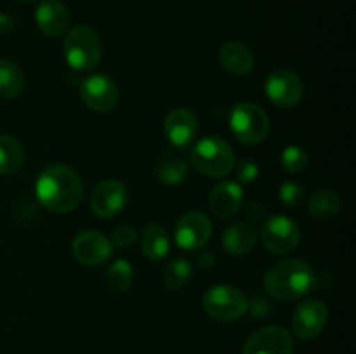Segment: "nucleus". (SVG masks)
Listing matches in <instances>:
<instances>
[{
  "label": "nucleus",
  "mask_w": 356,
  "mask_h": 354,
  "mask_svg": "<svg viewBox=\"0 0 356 354\" xmlns=\"http://www.w3.org/2000/svg\"><path fill=\"white\" fill-rule=\"evenodd\" d=\"M38 201L56 214L75 210L83 198V184L70 167L51 165L35 183Z\"/></svg>",
  "instance_id": "nucleus-1"
},
{
  "label": "nucleus",
  "mask_w": 356,
  "mask_h": 354,
  "mask_svg": "<svg viewBox=\"0 0 356 354\" xmlns=\"http://www.w3.org/2000/svg\"><path fill=\"white\" fill-rule=\"evenodd\" d=\"M315 283L312 266L301 259L280 260L268 269L264 288L275 301H296L308 294Z\"/></svg>",
  "instance_id": "nucleus-2"
},
{
  "label": "nucleus",
  "mask_w": 356,
  "mask_h": 354,
  "mask_svg": "<svg viewBox=\"0 0 356 354\" xmlns=\"http://www.w3.org/2000/svg\"><path fill=\"white\" fill-rule=\"evenodd\" d=\"M191 165L209 177H225L235 167V153L222 139L205 137L191 151Z\"/></svg>",
  "instance_id": "nucleus-3"
},
{
  "label": "nucleus",
  "mask_w": 356,
  "mask_h": 354,
  "mask_svg": "<svg viewBox=\"0 0 356 354\" xmlns=\"http://www.w3.org/2000/svg\"><path fill=\"white\" fill-rule=\"evenodd\" d=\"M65 59L73 69H92L101 59V40L87 24L72 28L65 38Z\"/></svg>",
  "instance_id": "nucleus-4"
},
{
  "label": "nucleus",
  "mask_w": 356,
  "mask_h": 354,
  "mask_svg": "<svg viewBox=\"0 0 356 354\" xmlns=\"http://www.w3.org/2000/svg\"><path fill=\"white\" fill-rule=\"evenodd\" d=\"M229 128L243 144H259L268 137L270 118L257 104L240 103L229 113Z\"/></svg>",
  "instance_id": "nucleus-5"
},
{
  "label": "nucleus",
  "mask_w": 356,
  "mask_h": 354,
  "mask_svg": "<svg viewBox=\"0 0 356 354\" xmlns=\"http://www.w3.org/2000/svg\"><path fill=\"white\" fill-rule=\"evenodd\" d=\"M204 309L212 319L221 323L238 321L249 311V301L242 290L232 285H216L204 295Z\"/></svg>",
  "instance_id": "nucleus-6"
},
{
  "label": "nucleus",
  "mask_w": 356,
  "mask_h": 354,
  "mask_svg": "<svg viewBox=\"0 0 356 354\" xmlns=\"http://www.w3.org/2000/svg\"><path fill=\"white\" fill-rule=\"evenodd\" d=\"M261 239L266 250L273 253H287L301 242V229L287 215H275L266 219L261 229Z\"/></svg>",
  "instance_id": "nucleus-7"
},
{
  "label": "nucleus",
  "mask_w": 356,
  "mask_h": 354,
  "mask_svg": "<svg viewBox=\"0 0 356 354\" xmlns=\"http://www.w3.org/2000/svg\"><path fill=\"white\" fill-rule=\"evenodd\" d=\"M329 321V307L318 298H309L296 307L292 328L301 340H313L323 332Z\"/></svg>",
  "instance_id": "nucleus-8"
},
{
  "label": "nucleus",
  "mask_w": 356,
  "mask_h": 354,
  "mask_svg": "<svg viewBox=\"0 0 356 354\" xmlns=\"http://www.w3.org/2000/svg\"><path fill=\"white\" fill-rule=\"evenodd\" d=\"M212 236V222L204 212H186L176 222L174 238L183 250H198L207 245Z\"/></svg>",
  "instance_id": "nucleus-9"
},
{
  "label": "nucleus",
  "mask_w": 356,
  "mask_h": 354,
  "mask_svg": "<svg viewBox=\"0 0 356 354\" xmlns=\"http://www.w3.org/2000/svg\"><path fill=\"white\" fill-rule=\"evenodd\" d=\"M266 96L275 106L294 108L302 99V82L291 69H275L266 78Z\"/></svg>",
  "instance_id": "nucleus-10"
},
{
  "label": "nucleus",
  "mask_w": 356,
  "mask_h": 354,
  "mask_svg": "<svg viewBox=\"0 0 356 354\" xmlns=\"http://www.w3.org/2000/svg\"><path fill=\"white\" fill-rule=\"evenodd\" d=\"M82 101L94 111L108 113L118 103V89L113 80L106 75H90L80 85Z\"/></svg>",
  "instance_id": "nucleus-11"
},
{
  "label": "nucleus",
  "mask_w": 356,
  "mask_h": 354,
  "mask_svg": "<svg viewBox=\"0 0 356 354\" xmlns=\"http://www.w3.org/2000/svg\"><path fill=\"white\" fill-rule=\"evenodd\" d=\"M294 342L291 333L277 325L264 326L250 335L243 347V354H292Z\"/></svg>",
  "instance_id": "nucleus-12"
},
{
  "label": "nucleus",
  "mask_w": 356,
  "mask_h": 354,
  "mask_svg": "<svg viewBox=\"0 0 356 354\" xmlns=\"http://www.w3.org/2000/svg\"><path fill=\"white\" fill-rule=\"evenodd\" d=\"M72 252L79 262L86 266H101L113 253V245L97 231H82L73 238Z\"/></svg>",
  "instance_id": "nucleus-13"
},
{
  "label": "nucleus",
  "mask_w": 356,
  "mask_h": 354,
  "mask_svg": "<svg viewBox=\"0 0 356 354\" xmlns=\"http://www.w3.org/2000/svg\"><path fill=\"white\" fill-rule=\"evenodd\" d=\"M127 187L120 180L108 179L97 184L90 196V208L101 219L115 217L127 205Z\"/></svg>",
  "instance_id": "nucleus-14"
},
{
  "label": "nucleus",
  "mask_w": 356,
  "mask_h": 354,
  "mask_svg": "<svg viewBox=\"0 0 356 354\" xmlns=\"http://www.w3.org/2000/svg\"><path fill=\"white\" fill-rule=\"evenodd\" d=\"M163 130H165V135L170 141V144L176 146V148H184L197 135V117L190 110H186V108H176V110H172L167 115Z\"/></svg>",
  "instance_id": "nucleus-15"
},
{
  "label": "nucleus",
  "mask_w": 356,
  "mask_h": 354,
  "mask_svg": "<svg viewBox=\"0 0 356 354\" xmlns=\"http://www.w3.org/2000/svg\"><path fill=\"white\" fill-rule=\"evenodd\" d=\"M35 21L40 31L47 37H59L68 30V9L58 0H44L35 10Z\"/></svg>",
  "instance_id": "nucleus-16"
},
{
  "label": "nucleus",
  "mask_w": 356,
  "mask_h": 354,
  "mask_svg": "<svg viewBox=\"0 0 356 354\" xmlns=\"http://www.w3.org/2000/svg\"><path fill=\"white\" fill-rule=\"evenodd\" d=\"M242 187L236 183H229V180L218 184L211 191V196H209L211 210L214 212V215L221 219H228L235 215L240 210V207H242Z\"/></svg>",
  "instance_id": "nucleus-17"
},
{
  "label": "nucleus",
  "mask_w": 356,
  "mask_h": 354,
  "mask_svg": "<svg viewBox=\"0 0 356 354\" xmlns=\"http://www.w3.org/2000/svg\"><path fill=\"white\" fill-rule=\"evenodd\" d=\"M222 68L235 76L249 75L254 68V54L240 42H229L219 52Z\"/></svg>",
  "instance_id": "nucleus-18"
},
{
  "label": "nucleus",
  "mask_w": 356,
  "mask_h": 354,
  "mask_svg": "<svg viewBox=\"0 0 356 354\" xmlns=\"http://www.w3.org/2000/svg\"><path fill=\"white\" fill-rule=\"evenodd\" d=\"M257 233L247 222H235L222 235V246L232 255H245L256 246Z\"/></svg>",
  "instance_id": "nucleus-19"
},
{
  "label": "nucleus",
  "mask_w": 356,
  "mask_h": 354,
  "mask_svg": "<svg viewBox=\"0 0 356 354\" xmlns=\"http://www.w3.org/2000/svg\"><path fill=\"white\" fill-rule=\"evenodd\" d=\"M141 250L145 253L146 259L162 260L169 252V236H167L165 229L159 224L146 226L141 236Z\"/></svg>",
  "instance_id": "nucleus-20"
},
{
  "label": "nucleus",
  "mask_w": 356,
  "mask_h": 354,
  "mask_svg": "<svg viewBox=\"0 0 356 354\" xmlns=\"http://www.w3.org/2000/svg\"><path fill=\"white\" fill-rule=\"evenodd\" d=\"M24 151L13 135H0V174L13 176L23 167Z\"/></svg>",
  "instance_id": "nucleus-21"
},
{
  "label": "nucleus",
  "mask_w": 356,
  "mask_h": 354,
  "mask_svg": "<svg viewBox=\"0 0 356 354\" xmlns=\"http://www.w3.org/2000/svg\"><path fill=\"white\" fill-rule=\"evenodd\" d=\"M24 87V75L10 59H0V97L14 99Z\"/></svg>",
  "instance_id": "nucleus-22"
},
{
  "label": "nucleus",
  "mask_w": 356,
  "mask_h": 354,
  "mask_svg": "<svg viewBox=\"0 0 356 354\" xmlns=\"http://www.w3.org/2000/svg\"><path fill=\"white\" fill-rule=\"evenodd\" d=\"M186 174H188V163L184 162V158H181V156L177 155H172L170 151L163 153L162 162H160L159 169H156V177H159L160 183L174 186V184L183 183Z\"/></svg>",
  "instance_id": "nucleus-23"
},
{
  "label": "nucleus",
  "mask_w": 356,
  "mask_h": 354,
  "mask_svg": "<svg viewBox=\"0 0 356 354\" xmlns=\"http://www.w3.org/2000/svg\"><path fill=\"white\" fill-rule=\"evenodd\" d=\"M341 205H343V201L336 191L320 189L318 193L313 194L312 201H309V212H312L313 217L327 221L341 210Z\"/></svg>",
  "instance_id": "nucleus-24"
},
{
  "label": "nucleus",
  "mask_w": 356,
  "mask_h": 354,
  "mask_svg": "<svg viewBox=\"0 0 356 354\" xmlns=\"http://www.w3.org/2000/svg\"><path fill=\"white\" fill-rule=\"evenodd\" d=\"M191 278V264L183 257L169 260L163 267L162 281L169 290H179L190 281Z\"/></svg>",
  "instance_id": "nucleus-25"
},
{
  "label": "nucleus",
  "mask_w": 356,
  "mask_h": 354,
  "mask_svg": "<svg viewBox=\"0 0 356 354\" xmlns=\"http://www.w3.org/2000/svg\"><path fill=\"white\" fill-rule=\"evenodd\" d=\"M132 280H134V271L132 266L125 259H117L110 264L106 271V283L110 285L111 290L125 292L131 288Z\"/></svg>",
  "instance_id": "nucleus-26"
},
{
  "label": "nucleus",
  "mask_w": 356,
  "mask_h": 354,
  "mask_svg": "<svg viewBox=\"0 0 356 354\" xmlns=\"http://www.w3.org/2000/svg\"><path fill=\"white\" fill-rule=\"evenodd\" d=\"M280 163L287 172L291 174H299L306 169L308 165V155L302 148L299 146H287V148L282 151Z\"/></svg>",
  "instance_id": "nucleus-27"
},
{
  "label": "nucleus",
  "mask_w": 356,
  "mask_h": 354,
  "mask_svg": "<svg viewBox=\"0 0 356 354\" xmlns=\"http://www.w3.org/2000/svg\"><path fill=\"white\" fill-rule=\"evenodd\" d=\"M302 198H305V191L299 184L284 183L280 186V200L287 207H298L302 203Z\"/></svg>",
  "instance_id": "nucleus-28"
},
{
  "label": "nucleus",
  "mask_w": 356,
  "mask_h": 354,
  "mask_svg": "<svg viewBox=\"0 0 356 354\" xmlns=\"http://www.w3.org/2000/svg\"><path fill=\"white\" fill-rule=\"evenodd\" d=\"M134 242H136V229L131 228V226H120V228L115 229L111 245L120 246V248H129Z\"/></svg>",
  "instance_id": "nucleus-29"
},
{
  "label": "nucleus",
  "mask_w": 356,
  "mask_h": 354,
  "mask_svg": "<svg viewBox=\"0 0 356 354\" xmlns=\"http://www.w3.org/2000/svg\"><path fill=\"white\" fill-rule=\"evenodd\" d=\"M257 176H259V167L252 160H243L238 165V169H236V177L243 184L254 183L257 179Z\"/></svg>",
  "instance_id": "nucleus-30"
},
{
  "label": "nucleus",
  "mask_w": 356,
  "mask_h": 354,
  "mask_svg": "<svg viewBox=\"0 0 356 354\" xmlns=\"http://www.w3.org/2000/svg\"><path fill=\"white\" fill-rule=\"evenodd\" d=\"M249 309L252 311V314L256 318H266V314L270 312V304L264 297H254L252 302H249Z\"/></svg>",
  "instance_id": "nucleus-31"
},
{
  "label": "nucleus",
  "mask_w": 356,
  "mask_h": 354,
  "mask_svg": "<svg viewBox=\"0 0 356 354\" xmlns=\"http://www.w3.org/2000/svg\"><path fill=\"white\" fill-rule=\"evenodd\" d=\"M245 214H247V217L254 222H259V221H264V219H266V210H264V207L261 203L247 205Z\"/></svg>",
  "instance_id": "nucleus-32"
},
{
  "label": "nucleus",
  "mask_w": 356,
  "mask_h": 354,
  "mask_svg": "<svg viewBox=\"0 0 356 354\" xmlns=\"http://www.w3.org/2000/svg\"><path fill=\"white\" fill-rule=\"evenodd\" d=\"M14 28H16V23H14L13 16L0 12V35L13 33Z\"/></svg>",
  "instance_id": "nucleus-33"
},
{
  "label": "nucleus",
  "mask_w": 356,
  "mask_h": 354,
  "mask_svg": "<svg viewBox=\"0 0 356 354\" xmlns=\"http://www.w3.org/2000/svg\"><path fill=\"white\" fill-rule=\"evenodd\" d=\"M212 264H214V260H212V253L204 252V255L200 257V266H204V267H211Z\"/></svg>",
  "instance_id": "nucleus-34"
},
{
  "label": "nucleus",
  "mask_w": 356,
  "mask_h": 354,
  "mask_svg": "<svg viewBox=\"0 0 356 354\" xmlns=\"http://www.w3.org/2000/svg\"><path fill=\"white\" fill-rule=\"evenodd\" d=\"M21 2H33V0H21Z\"/></svg>",
  "instance_id": "nucleus-35"
}]
</instances>
